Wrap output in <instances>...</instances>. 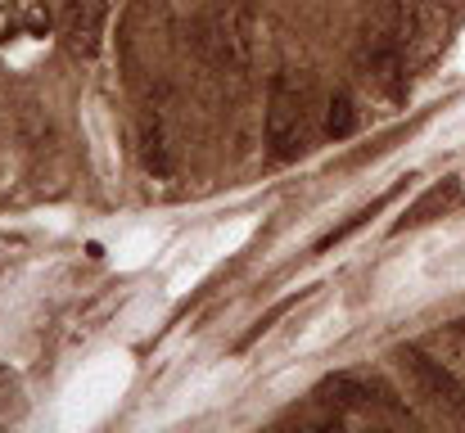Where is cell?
<instances>
[{
    "label": "cell",
    "instance_id": "cell-1",
    "mask_svg": "<svg viewBox=\"0 0 465 433\" xmlns=\"http://www.w3.org/2000/svg\"><path fill=\"white\" fill-rule=\"evenodd\" d=\"M303 136H308V82L299 73H281L272 86V109H267L272 158L303 153Z\"/></svg>",
    "mask_w": 465,
    "mask_h": 433
},
{
    "label": "cell",
    "instance_id": "cell-2",
    "mask_svg": "<svg viewBox=\"0 0 465 433\" xmlns=\"http://www.w3.org/2000/svg\"><path fill=\"white\" fill-rule=\"evenodd\" d=\"M398 366L407 370V379L416 384L420 398H430L439 411H448V416L465 420V389L457 384V375H452L443 361L425 357L420 348H398Z\"/></svg>",
    "mask_w": 465,
    "mask_h": 433
},
{
    "label": "cell",
    "instance_id": "cell-3",
    "mask_svg": "<svg viewBox=\"0 0 465 433\" xmlns=\"http://www.w3.org/2000/svg\"><path fill=\"white\" fill-rule=\"evenodd\" d=\"M104 14H109V0H64V41L73 54L91 59L100 50Z\"/></svg>",
    "mask_w": 465,
    "mask_h": 433
},
{
    "label": "cell",
    "instance_id": "cell-4",
    "mask_svg": "<svg viewBox=\"0 0 465 433\" xmlns=\"http://www.w3.org/2000/svg\"><path fill=\"white\" fill-rule=\"evenodd\" d=\"M457 199H461V185L457 181H439L434 190H425L407 212H402V221L393 226V231H411V226H425V221H434V217H443L448 208H457Z\"/></svg>",
    "mask_w": 465,
    "mask_h": 433
},
{
    "label": "cell",
    "instance_id": "cell-5",
    "mask_svg": "<svg viewBox=\"0 0 465 433\" xmlns=\"http://www.w3.org/2000/svg\"><path fill=\"white\" fill-rule=\"evenodd\" d=\"M398 190H407V176H402V181H398V185H393V190H384V194H380V199H371V203H366V208H361V212H352V217H348V221H343V226H334V231H330V235H325V240H321V244H316V253H330V249H334V244H343V240H348V235H352V231H361V226H366V221H371V217H375V212H384V208H389V203H393V199H398Z\"/></svg>",
    "mask_w": 465,
    "mask_h": 433
},
{
    "label": "cell",
    "instance_id": "cell-6",
    "mask_svg": "<svg viewBox=\"0 0 465 433\" xmlns=\"http://www.w3.org/2000/svg\"><path fill=\"white\" fill-rule=\"evenodd\" d=\"M18 27H45L41 0H0V36H9Z\"/></svg>",
    "mask_w": 465,
    "mask_h": 433
},
{
    "label": "cell",
    "instance_id": "cell-7",
    "mask_svg": "<svg viewBox=\"0 0 465 433\" xmlns=\"http://www.w3.org/2000/svg\"><path fill=\"white\" fill-rule=\"evenodd\" d=\"M303 298H312V289H299V293L281 298V302H276V307H272L267 316H258V325H253V330H249V334H244V339L235 343V352H249V348H253V343H258V339H262V334H267V330H272V325H276V320L285 316V311H294V307H299Z\"/></svg>",
    "mask_w": 465,
    "mask_h": 433
},
{
    "label": "cell",
    "instance_id": "cell-8",
    "mask_svg": "<svg viewBox=\"0 0 465 433\" xmlns=\"http://www.w3.org/2000/svg\"><path fill=\"white\" fill-rule=\"evenodd\" d=\"M325 127H330V136H339V141H343V136H352L357 113H352L348 95H334V100H330V123H325Z\"/></svg>",
    "mask_w": 465,
    "mask_h": 433
}]
</instances>
